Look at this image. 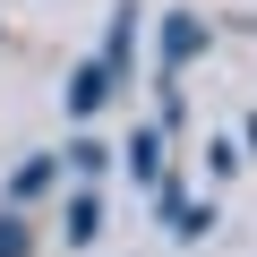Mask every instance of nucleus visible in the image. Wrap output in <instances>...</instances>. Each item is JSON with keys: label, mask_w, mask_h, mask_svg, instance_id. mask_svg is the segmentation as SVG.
<instances>
[{"label": "nucleus", "mask_w": 257, "mask_h": 257, "mask_svg": "<svg viewBox=\"0 0 257 257\" xmlns=\"http://www.w3.org/2000/svg\"><path fill=\"white\" fill-rule=\"evenodd\" d=\"M163 231H172V240H206V231H214V206H197V197L163 189Z\"/></svg>", "instance_id": "39448f33"}, {"label": "nucleus", "mask_w": 257, "mask_h": 257, "mask_svg": "<svg viewBox=\"0 0 257 257\" xmlns=\"http://www.w3.org/2000/svg\"><path fill=\"white\" fill-rule=\"evenodd\" d=\"M103 163H111V146H103V138H69V172H77V180H94Z\"/></svg>", "instance_id": "6e6552de"}, {"label": "nucleus", "mask_w": 257, "mask_h": 257, "mask_svg": "<svg viewBox=\"0 0 257 257\" xmlns=\"http://www.w3.org/2000/svg\"><path fill=\"white\" fill-rule=\"evenodd\" d=\"M128 172H138L146 189H163V138H155V128H138V138H128Z\"/></svg>", "instance_id": "423d86ee"}, {"label": "nucleus", "mask_w": 257, "mask_h": 257, "mask_svg": "<svg viewBox=\"0 0 257 257\" xmlns=\"http://www.w3.org/2000/svg\"><path fill=\"white\" fill-rule=\"evenodd\" d=\"M0 257H26V214H0Z\"/></svg>", "instance_id": "1a4fd4ad"}, {"label": "nucleus", "mask_w": 257, "mask_h": 257, "mask_svg": "<svg viewBox=\"0 0 257 257\" xmlns=\"http://www.w3.org/2000/svg\"><path fill=\"white\" fill-rule=\"evenodd\" d=\"M111 94H120V77H111L103 60H77V77H69V120H94Z\"/></svg>", "instance_id": "f03ea898"}, {"label": "nucleus", "mask_w": 257, "mask_h": 257, "mask_svg": "<svg viewBox=\"0 0 257 257\" xmlns=\"http://www.w3.org/2000/svg\"><path fill=\"white\" fill-rule=\"evenodd\" d=\"M128 52H138V0H120V9H111V35H103L94 60H103L111 77H128Z\"/></svg>", "instance_id": "20e7f679"}, {"label": "nucleus", "mask_w": 257, "mask_h": 257, "mask_svg": "<svg viewBox=\"0 0 257 257\" xmlns=\"http://www.w3.org/2000/svg\"><path fill=\"white\" fill-rule=\"evenodd\" d=\"M60 231H69V248H94V240H103V197H94V189H69Z\"/></svg>", "instance_id": "7ed1b4c3"}, {"label": "nucleus", "mask_w": 257, "mask_h": 257, "mask_svg": "<svg viewBox=\"0 0 257 257\" xmlns=\"http://www.w3.org/2000/svg\"><path fill=\"white\" fill-rule=\"evenodd\" d=\"M52 180H60V163H52V155H35V163H18V172H9V197H43Z\"/></svg>", "instance_id": "0eeeda50"}, {"label": "nucleus", "mask_w": 257, "mask_h": 257, "mask_svg": "<svg viewBox=\"0 0 257 257\" xmlns=\"http://www.w3.org/2000/svg\"><path fill=\"white\" fill-rule=\"evenodd\" d=\"M206 43H214V35H206V18L172 9V18H163V77H180V69H189V60H197Z\"/></svg>", "instance_id": "f257e3e1"}]
</instances>
